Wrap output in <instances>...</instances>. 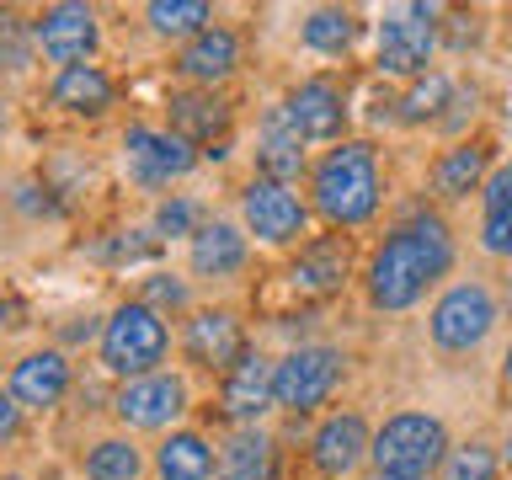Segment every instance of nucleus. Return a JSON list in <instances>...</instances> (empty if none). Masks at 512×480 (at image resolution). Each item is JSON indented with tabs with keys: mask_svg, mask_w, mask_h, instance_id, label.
<instances>
[{
	"mask_svg": "<svg viewBox=\"0 0 512 480\" xmlns=\"http://www.w3.org/2000/svg\"><path fill=\"white\" fill-rule=\"evenodd\" d=\"M347 272H352L347 240L320 235V240H310V246L294 256V267H288V283H294V294L326 299V294H336V288L347 283Z\"/></svg>",
	"mask_w": 512,
	"mask_h": 480,
	"instance_id": "6ab92c4d",
	"label": "nucleus"
},
{
	"mask_svg": "<svg viewBox=\"0 0 512 480\" xmlns=\"http://www.w3.org/2000/svg\"><path fill=\"white\" fill-rule=\"evenodd\" d=\"M272 374H278V363H267L262 352H246L230 374H224V390H219V406L230 422L240 427H256V416H267L272 406H278V395H272Z\"/></svg>",
	"mask_w": 512,
	"mask_h": 480,
	"instance_id": "dca6fc26",
	"label": "nucleus"
},
{
	"mask_svg": "<svg viewBox=\"0 0 512 480\" xmlns=\"http://www.w3.org/2000/svg\"><path fill=\"white\" fill-rule=\"evenodd\" d=\"M491 144H480V139H464L454 144V150H443L438 155V166H432V192H438L443 203H454V198H470V192L486 187V176H491Z\"/></svg>",
	"mask_w": 512,
	"mask_h": 480,
	"instance_id": "412c9836",
	"label": "nucleus"
},
{
	"mask_svg": "<svg viewBox=\"0 0 512 480\" xmlns=\"http://www.w3.org/2000/svg\"><path fill=\"white\" fill-rule=\"evenodd\" d=\"M454 80H448L443 70H427V75H416L406 96H400V123H443L448 118V107H454Z\"/></svg>",
	"mask_w": 512,
	"mask_h": 480,
	"instance_id": "cd10ccee",
	"label": "nucleus"
},
{
	"mask_svg": "<svg viewBox=\"0 0 512 480\" xmlns=\"http://www.w3.org/2000/svg\"><path fill=\"white\" fill-rule=\"evenodd\" d=\"M123 166L139 187H171L198 166V144H187L171 128H144L134 123L123 134Z\"/></svg>",
	"mask_w": 512,
	"mask_h": 480,
	"instance_id": "9d476101",
	"label": "nucleus"
},
{
	"mask_svg": "<svg viewBox=\"0 0 512 480\" xmlns=\"http://www.w3.org/2000/svg\"><path fill=\"white\" fill-rule=\"evenodd\" d=\"M214 480H272V443H267V432L240 427L235 438L219 448V475Z\"/></svg>",
	"mask_w": 512,
	"mask_h": 480,
	"instance_id": "393cba45",
	"label": "nucleus"
},
{
	"mask_svg": "<svg viewBox=\"0 0 512 480\" xmlns=\"http://www.w3.org/2000/svg\"><path fill=\"white\" fill-rule=\"evenodd\" d=\"M128 235H134V230H128ZM128 235H118L107 246V262H144V256L160 251V240H128Z\"/></svg>",
	"mask_w": 512,
	"mask_h": 480,
	"instance_id": "f704fd0d",
	"label": "nucleus"
},
{
	"mask_svg": "<svg viewBox=\"0 0 512 480\" xmlns=\"http://www.w3.org/2000/svg\"><path fill=\"white\" fill-rule=\"evenodd\" d=\"M166 347H171V331H166V315L144 299H123L118 310L102 320V368L118 374L123 384L128 379H144V374H160L166 363Z\"/></svg>",
	"mask_w": 512,
	"mask_h": 480,
	"instance_id": "20e7f679",
	"label": "nucleus"
},
{
	"mask_svg": "<svg viewBox=\"0 0 512 480\" xmlns=\"http://www.w3.org/2000/svg\"><path fill=\"white\" fill-rule=\"evenodd\" d=\"M438 6H406L379 22V75L416 80L427 75L432 48H438Z\"/></svg>",
	"mask_w": 512,
	"mask_h": 480,
	"instance_id": "0eeeda50",
	"label": "nucleus"
},
{
	"mask_svg": "<svg viewBox=\"0 0 512 480\" xmlns=\"http://www.w3.org/2000/svg\"><path fill=\"white\" fill-rule=\"evenodd\" d=\"M203 230V208L192 198H166L155 208V240H171V235H198Z\"/></svg>",
	"mask_w": 512,
	"mask_h": 480,
	"instance_id": "7c9ffc66",
	"label": "nucleus"
},
{
	"mask_svg": "<svg viewBox=\"0 0 512 480\" xmlns=\"http://www.w3.org/2000/svg\"><path fill=\"white\" fill-rule=\"evenodd\" d=\"M16 432H22V406L6 395L0 400V443H16Z\"/></svg>",
	"mask_w": 512,
	"mask_h": 480,
	"instance_id": "c9c22d12",
	"label": "nucleus"
},
{
	"mask_svg": "<svg viewBox=\"0 0 512 480\" xmlns=\"http://www.w3.org/2000/svg\"><path fill=\"white\" fill-rule=\"evenodd\" d=\"M155 475L160 480H214L219 475V454L203 432L176 427L155 443Z\"/></svg>",
	"mask_w": 512,
	"mask_h": 480,
	"instance_id": "5701e85b",
	"label": "nucleus"
},
{
	"mask_svg": "<svg viewBox=\"0 0 512 480\" xmlns=\"http://www.w3.org/2000/svg\"><path fill=\"white\" fill-rule=\"evenodd\" d=\"M6 395L22 411H54L70 395V358L59 347H38L27 358H16L6 374Z\"/></svg>",
	"mask_w": 512,
	"mask_h": 480,
	"instance_id": "4468645a",
	"label": "nucleus"
},
{
	"mask_svg": "<svg viewBox=\"0 0 512 480\" xmlns=\"http://www.w3.org/2000/svg\"><path fill=\"white\" fill-rule=\"evenodd\" d=\"M48 96H54V107L75 112V118H102L112 107V96H118V86H112V75L102 64H70V70L54 75Z\"/></svg>",
	"mask_w": 512,
	"mask_h": 480,
	"instance_id": "4be33fe9",
	"label": "nucleus"
},
{
	"mask_svg": "<svg viewBox=\"0 0 512 480\" xmlns=\"http://www.w3.org/2000/svg\"><path fill=\"white\" fill-rule=\"evenodd\" d=\"M502 379L512 384V347H507V358H502Z\"/></svg>",
	"mask_w": 512,
	"mask_h": 480,
	"instance_id": "4c0bfd02",
	"label": "nucleus"
},
{
	"mask_svg": "<svg viewBox=\"0 0 512 480\" xmlns=\"http://www.w3.org/2000/svg\"><path fill=\"white\" fill-rule=\"evenodd\" d=\"M480 251L512 256V208H491V214H480Z\"/></svg>",
	"mask_w": 512,
	"mask_h": 480,
	"instance_id": "473e14b6",
	"label": "nucleus"
},
{
	"mask_svg": "<svg viewBox=\"0 0 512 480\" xmlns=\"http://www.w3.org/2000/svg\"><path fill=\"white\" fill-rule=\"evenodd\" d=\"M448 448H454L448 427L432 411H395L379 422L368 464H374V475H390V480H427L443 470Z\"/></svg>",
	"mask_w": 512,
	"mask_h": 480,
	"instance_id": "7ed1b4c3",
	"label": "nucleus"
},
{
	"mask_svg": "<svg viewBox=\"0 0 512 480\" xmlns=\"http://www.w3.org/2000/svg\"><path fill=\"white\" fill-rule=\"evenodd\" d=\"M496 320H502L496 294L486 283L470 278V283H454V288H443V294H438V304H432V315H427V331H432V347H438V352L464 358V352H475L496 331Z\"/></svg>",
	"mask_w": 512,
	"mask_h": 480,
	"instance_id": "39448f33",
	"label": "nucleus"
},
{
	"mask_svg": "<svg viewBox=\"0 0 512 480\" xmlns=\"http://www.w3.org/2000/svg\"><path fill=\"white\" fill-rule=\"evenodd\" d=\"M144 448L134 438H102L86 448V480H139Z\"/></svg>",
	"mask_w": 512,
	"mask_h": 480,
	"instance_id": "c85d7f7f",
	"label": "nucleus"
},
{
	"mask_svg": "<svg viewBox=\"0 0 512 480\" xmlns=\"http://www.w3.org/2000/svg\"><path fill=\"white\" fill-rule=\"evenodd\" d=\"M480 203H486V214H491V208H512V160L486 176V187H480Z\"/></svg>",
	"mask_w": 512,
	"mask_h": 480,
	"instance_id": "72a5a7b5",
	"label": "nucleus"
},
{
	"mask_svg": "<svg viewBox=\"0 0 512 480\" xmlns=\"http://www.w3.org/2000/svg\"><path fill=\"white\" fill-rule=\"evenodd\" d=\"M246 230L230 219H208L198 235H192V246H187V267L198 272V278H235L240 267H246Z\"/></svg>",
	"mask_w": 512,
	"mask_h": 480,
	"instance_id": "aec40b11",
	"label": "nucleus"
},
{
	"mask_svg": "<svg viewBox=\"0 0 512 480\" xmlns=\"http://www.w3.org/2000/svg\"><path fill=\"white\" fill-rule=\"evenodd\" d=\"M502 470H512V432H507V443H502Z\"/></svg>",
	"mask_w": 512,
	"mask_h": 480,
	"instance_id": "e433bc0d",
	"label": "nucleus"
},
{
	"mask_svg": "<svg viewBox=\"0 0 512 480\" xmlns=\"http://www.w3.org/2000/svg\"><path fill=\"white\" fill-rule=\"evenodd\" d=\"M144 22H150L155 38L192 43L198 32L214 27V6H208V0H150V6H144Z\"/></svg>",
	"mask_w": 512,
	"mask_h": 480,
	"instance_id": "a878e982",
	"label": "nucleus"
},
{
	"mask_svg": "<svg viewBox=\"0 0 512 480\" xmlns=\"http://www.w3.org/2000/svg\"><path fill=\"white\" fill-rule=\"evenodd\" d=\"M256 166H262L267 182H283V187L304 171V139L294 134V123H288L283 102L262 118V144H256Z\"/></svg>",
	"mask_w": 512,
	"mask_h": 480,
	"instance_id": "b1692460",
	"label": "nucleus"
},
{
	"mask_svg": "<svg viewBox=\"0 0 512 480\" xmlns=\"http://www.w3.org/2000/svg\"><path fill=\"white\" fill-rule=\"evenodd\" d=\"M454 267V235L438 214L416 208L411 219H400L390 235L379 240V251L363 267V288L374 310H411L443 272Z\"/></svg>",
	"mask_w": 512,
	"mask_h": 480,
	"instance_id": "f257e3e1",
	"label": "nucleus"
},
{
	"mask_svg": "<svg viewBox=\"0 0 512 480\" xmlns=\"http://www.w3.org/2000/svg\"><path fill=\"white\" fill-rule=\"evenodd\" d=\"M139 299L155 304L160 315H166V310H187V283L171 278V272H150V278H144V288H139Z\"/></svg>",
	"mask_w": 512,
	"mask_h": 480,
	"instance_id": "2f4dec72",
	"label": "nucleus"
},
{
	"mask_svg": "<svg viewBox=\"0 0 512 480\" xmlns=\"http://www.w3.org/2000/svg\"><path fill=\"white\" fill-rule=\"evenodd\" d=\"M358 32H363V22H358V11H342V6H320V11H310L304 16V27H299V38H304V48L310 54H347L352 43H358Z\"/></svg>",
	"mask_w": 512,
	"mask_h": 480,
	"instance_id": "bb28decb",
	"label": "nucleus"
},
{
	"mask_svg": "<svg viewBox=\"0 0 512 480\" xmlns=\"http://www.w3.org/2000/svg\"><path fill=\"white\" fill-rule=\"evenodd\" d=\"M166 118H171V134H182L187 144H214L230 134V102L219 91H203V86L171 91Z\"/></svg>",
	"mask_w": 512,
	"mask_h": 480,
	"instance_id": "a211bd4d",
	"label": "nucleus"
},
{
	"mask_svg": "<svg viewBox=\"0 0 512 480\" xmlns=\"http://www.w3.org/2000/svg\"><path fill=\"white\" fill-rule=\"evenodd\" d=\"M379 155L363 139H342L336 150H326L310 171V208L336 230H358L374 219L379 208Z\"/></svg>",
	"mask_w": 512,
	"mask_h": 480,
	"instance_id": "f03ea898",
	"label": "nucleus"
},
{
	"mask_svg": "<svg viewBox=\"0 0 512 480\" xmlns=\"http://www.w3.org/2000/svg\"><path fill=\"white\" fill-rule=\"evenodd\" d=\"M112 411L128 432H166L182 422L187 411V379L182 374H144V379H128L118 395H112Z\"/></svg>",
	"mask_w": 512,
	"mask_h": 480,
	"instance_id": "9b49d317",
	"label": "nucleus"
},
{
	"mask_svg": "<svg viewBox=\"0 0 512 480\" xmlns=\"http://www.w3.org/2000/svg\"><path fill=\"white\" fill-rule=\"evenodd\" d=\"M240 219H246V230L262 240V246H288V240H299L310 230V203H304L294 187L251 176L246 192H240Z\"/></svg>",
	"mask_w": 512,
	"mask_h": 480,
	"instance_id": "1a4fd4ad",
	"label": "nucleus"
},
{
	"mask_svg": "<svg viewBox=\"0 0 512 480\" xmlns=\"http://www.w3.org/2000/svg\"><path fill=\"white\" fill-rule=\"evenodd\" d=\"M6 480H22V475H6Z\"/></svg>",
	"mask_w": 512,
	"mask_h": 480,
	"instance_id": "ea45409f",
	"label": "nucleus"
},
{
	"mask_svg": "<svg viewBox=\"0 0 512 480\" xmlns=\"http://www.w3.org/2000/svg\"><path fill=\"white\" fill-rule=\"evenodd\" d=\"M347 374V358L326 342L294 347L278 358V374H272V395H278L283 411H315L336 395V384Z\"/></svg>",
	"mask_w": 512,
	"mask_h": 480,
	"instance_id": "423d86ee",
	"label": "nucleus"
},
{
	"mask_svg": "<svg viewBox=\"0 0 512 480\" xmlns=\"http://www.w3.org/2000/svg\"><path fill=\"white\" fill-rule=\"evenodd\" d=\"M283 112H288V123H294V134L304 144H342L347 96L336 91L331 80H299V86L283 96Z\"/></svg>",
	"mask_w": 512,
	"mask_h": 480,
	"instance_id": "ddd939ff",
	"label": "nucleus"
},
{
	"mask_svg": "<svg viewBox=\"0 0 512 480\" xmlns=\"http://www.w3.org/2000/svg\"><path fill=\"white\" fill-rule=\"evenodd\" d=\"M235 64H240V38L219 22L176 48V75H182L187 86H203V91H214L219 80H230Z\"/></svg>",
	"mask_w": 512,
	"mask_h": 480,
	"instance_id": "f3484780",
	"label": "nucleus"
},
{
	"mask_svg": "<svg viewBox=\"0 0 512 480\" xmlns=\"http://www.w3.org/2000/svg\"><path fill=\"white\" fill-rule=\"evenodd\" d=\"M27 32H32V48H38L43 59H54L59 70H70V64H91L96 48H102V22H96V11L75 6V0L43 6L38 22H32Z\"/></svg>",
	"mask_w": 512,
	"mask_h": 480,
	"instance_id": "6e6552de",
	"label": "nucleus"
},
{
	"mask_svg": "<svg viewBox=\"0 0 512 480\" xmlns=\"http://www.w3.org/2000/svg\"><path fill=\"white\" fill-rule=\"evenodd\" d=\"M502 475V448L486 443V438H470V443H454L443 459L438 480H496Z\"/></svg>",
	"mask_w": 512,
	"mask_h": 480,
	"instance_id": "c756f323",
	"label": "nucleus"
},
{
	"mask_svg": "<svg viewBox=\"0 0 512 480\" xmlns=\"http://www.w3.org/2000/svg\"><path fill=\"white\" fill-rule=\"evenodd\" d=\"M182 352H187V363L230 374V368L251 352V342H246V326H240L230 310H192L187 326H182Z\"/></svg>",
	"mask_w": 512,
	"mask_h": 480,
	"instance_id": "f8f14e48",
	"label": "nucleus"
},
{
	"mask_svg": "<svg viewBox=\"0 0 512 480\" xmlns=\"http://www.w3.org/2000/svg\"><path fill=\"white\" fill-rule=\"evenodd\" d=\"M368 454H374V432H368L363 411H336V416H326V422L315 427V438H310V459H315V470L326 475V480L352 475Z\"/></svg>",
	"mask_w": 512,
	"mask_h": 480,
	"instance_id": "2eb2a0df",
	"label": "nucleus"
},
{
	"mask_svg": "<svg viewBox=\"0 0 512 480\" xmlns=\"http://www.w3.org/2000/svg\"><path fill=\"white\" fill-rule=\"evenodd\" d=\"M368 480H390V475H368Z\"/></svg>",
	"mask_w": 512,
	"mask_h": 480,
	"instance_id": "58836bf2",
	"label": "nucleus"
}]
</instances>
